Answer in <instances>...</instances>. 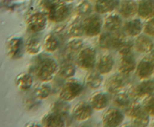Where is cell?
<instances>
[{
  "label": "cell",
  "mask_w": 154,
  "mask_h": 127,
  "mask_svg": "<svg viewBox=\"0 0 154 127\" xmlns=\"http://www.w3.org/2000/svg\"><path fill=\"white\" fill-rule=\"evenodd\" d=\"M43 6L48 18L53 22H62L69 14V7L61 0H45Z\"/></svg>",
  "instance_id": "6da1fadb"
},
{
  "label": "cell",
  "mask_w": 154,
  "mask_h": 127,
  "mask_svg": "<svg viewBox=\"0 0 154 127\" xmlns=\"http://www.w3.org/2000/svg\"><path fill=\"white\" fill-rule=\"evenodd\" d=\"M58 71V64L51 57H42L36 64L35 73L42 82H50Z\"/></svg>",
  "instance_id": "7a4b0ae2"
},
{
  "label": "cell",
  "mask_w": 154,
  "mask_h": 127,
  "mask_svg": "<svg viewBox=\"0 0 154 127\" xmlns=\"http://www.w3.org/2000/svg\"><path fill=\"white\" fill-rule=\"evenodd\" d=\"M83 87L78 81L70 79L63 85L60 91V98L64 101L73 100L81 94Z\"/></svg>",
  "instance_id": "3957f363"
},
{
  "label": "cell",
  "mask_w": 154,
  "mask_h": 127,
  "mask_svg": "<svg viewBox=\"0 0 154 127\" xmlns=\"http://www.w3.org/2000/svg\"><path fill=\"white\" fill-rule=\"evenodd\" d=\"M96 60V52L93 48L86 47L81 49L77 58V63L84 70H92Z\"/></svg>",
  "instance_id": "277c9868"
},
{
  "label": "cell",
  "mask_w": 154,
  "mask_h": 127,
  "mask_svg": "<svg viewBox=\"0 0 154 127\" xmlns=\"http://www.w3.org/2000/svg\"><path fill=\"white\" fill-rule=\"evenodd\" d=\"M83 24V29L86 35L95 37L100 34L102 26V21L97 15H92L84 19Z\"/></svg>",
  "instance_id": "5b68a950"
},
{
  "label": "cell",
  "mask_w": 154,
  "mask_h": 127,
  "mask_svg": "<svg viewBox=\"0 0 154 127\" xmlns=\"http://www.w3.org/2000/svg\"><path fill=\"white\" fill-rule=\"evenodd\" d=\"M153 94H154V82L151 80H144L131 88L129 95L133 98H141L149 97Z\"/></svg>",
  "instance_id": "8992f818"
},
{
  "label": "cell",
  "mask_w": 154,
  "mask_h": 127,
  "mask_svg": "<svg viewBox=\"0 0 154 127\" xmlns=\"http://www.w3.org/2000/svg\"><path fill=\"white\" fill-rule=\"evenodd\" d=\"M25 45L23 40L20 37H13L8 41L6 45L8 55L12 59H18L23 54Z\"/></svg>",
  "instance_id": "52a82bcc"
},
{
  "label": "cell",
  "mask_w": 154,
  "mask_h": 127,
  "mask_svg": "<svg viewBox=\"0 0 154 127\" xmlns=\"http://www.w3.org/2000/svg\"><path fill=\"white\" fill-rule=\"evenodd\" d=\"M124 120V116L120 110L111 108L107 110L102 116V122L105 126L116 127L120 126Z\"/></svg>",
  "instance_id": "ba28073f"
},
{
  "label": "cell",
  "mask_w": 154,
  "mask_h": 127,
  "mask_svg": "<svg viewBox=\"0 0 154 127\" xmlns=\"http://www.w3.org/2000/svg\"><path fill=\"white\" fill-rule=\"evenodd\" d=\"M154 73V55L143 58L137 66V75L141 79H147Z\"/></svg>",
  "instance_id": "9c48e42d"
},
{
  "label": "cell",
  "mask_w": 154,
  "mask_h": 127,
  "mask_svg": "<svg viewBox=\"0 0 154 127\" xmlns=\"http://www.w3.org/2000/svg\"><path fill=\"white\" fill-rule=\"evenodd\" d=\"M29 29L35 33L43 31L47 25V17L44 13L37 12L29 17L27 20Z\"/></svg>",
  "instance_id": "30bf717a"
},
{
  "label": "cell",
  "mask_w": 154,
  "mask_h": 127,
  "mask_svg": "<svg viewBox=\"0 0 154 127\" xmlns=\"http://www.w3.org/2000/svg\"><path fill=\"white\" fill-rule=\"evenodd\" d=\"M126 83V75L120 73V74L114 75L110 77L107 80L105 87L107 91L111 94H117L121 91Z\"/></svg>",
  "instance_id": "8fae6325"
},
{
  "label": "cell",
  "mask_w": 154,
  "mask_h": 127,
  "mask_svg": "<svg viewBox=\"0 0 154 127\" xmlns=\"http://www.w3.org/2000/svg\"><path fill=\"white\" fill-rule=\"evenodd\" d=\"M93 109L90 103L81 102L74 108L73 116L78 121L87 120L93 114Z\"/></svg>",
  "instance_id": "7c38bea8"
},
{
  "label": "cell",
  "mask_w": 154,
  "mask_h": 127,
  "mask_svg": "<svg viewBox=\"0 0 154 127\" xmlns=\"http://www.w3.org/2000/svg\"><path fill=\"white\" fill-rule=\"evenodd\" d=\"M135 67H136V63L132 53L122 55L119 64V70L120 73L127 76L135 70Z\"/></svg>",
  "instance_id": "4fadbf2b"
},
{
  "label": "cell",
  "mask_w": 154,
  "mask_h": 127,
  "mask_svg": "<svg viewBox=\"0 0 154 127\" xmlns=\"http://www.w3.org/2000/svg\"><path fill=\"white\" fill-rule=\"evenodd\" d=\"M42 125L48 127H63L65 126V121L63 116L53 111L44 116Z\"/></svg>",
  "instance_id": "5bb4252c"
},
{
  "label": "cell",
  "mask_w": 154,
  "mask_h": 127,
  "mask_svg": "<svg viewBox=\"0 0 154 127\" xmlns=\"http://www.w3.org/2000/svg\"><path fill=\"white\" fill-rule=\"evenodd\" d=\"M108 99L106 94L102 92H98L93 94L90 99V104L93 109L97 111L103 110L107 107Z\"/></svg>",
  "instance_id": "9a60e30c"
},
{
  "label": "cell",
  "mask_w": 154,
  "mask_h": 127,
  "mask_svg": "<svg viewBox=\"0 0 154 127\" xmlns=\"http://www.w3.org/2000/svg\"><path fill=\"white\" fill-rule=\"evenodd\" d=\"M138 13L141 17L150 19L154 16V1L153 0H142L138 4Z\"/></svg>",
  "instance_id": "2e32d148"
},
{
  "label": "cell",
  "mask_w": 154,
  "mask_h": 127,
  "mask_svg": "<svg viewBox=\"0 0 154 127\" xmlns=\"http://www.w3.org/2000/svg\"><path fill=\"white\" fill-rule=\"evenodd\" d=\"M114 58L109 54L102 55L97 63V70L101 74L110 73L114 67Z\"/></svg>",
  "instance_id": "e0dca14e"
},
{
  "label": "cell",
  "mask_w": 154,
  "mask_h": 127,
  "mask_svg": "<svg viewBox=\"0 0 154 127\" xmlns=\"http://www.w3.org/2000/svg\"><path fill=\"white\" fill-rule=\"evenodd\" d=\"M135 46L138 52L147 53L153 50L154 44L150 37L145 35H141L135 40Z\"/></svg>",
  "instance_id": "ac0fdd59"
},
{
  "label": "cell",
  "mask_w": 154,
  "mask_h": 127,
  "mask_svg": "<svg viewBox=\"0 0 154 127\" xmlns=\"http://www.w3.org/2000/svg\"><path fill=\"white\" fill-rule=\"evenodd\" d=\"M138 6L135 1L132 0H126L120 4V13L123 16L126 18L133 16L138 13Z\"/></svg>",
  "instance_id": "d6986e66"
},
{
  "label": "cell",
  "mask_w": 154,
  "mask_h": 127,
  "mask_svg": "<svg viewBox=\"0 0 154 127\" xmlns=\"http://www.w3.org/2000/svg\"><path fill=\"white\" fill-rule=\"evenodd\" d=\"M15 84L21 91H27L32 86L33 78L29 73H22L16 77Z\"/></svg>",
  "instance_id": "ffe728a7"
},
{
  "label": "cell",
  "mask_w": 154,
  "mask_h": 127,
  "mask_svg": "<svg viewBox=\"0 0 154 127\" xmlns=\"http://www.w3.org/2000/svg\"><path fill=\"white\" fill-rule=\"evenodd\" d=\"M117 4V0H98L95 7L99 13H106L114 10Z\"/></svg>",
  "instance_id": "44dd1931"
},
{
  "label": "cell",
  "mask_w": 154,
  "mask_h": 127,
  "mask_svg": "<svg viewBox=\"0 0 154 127\" xmlns=\"http://www.w3.org/2000/svg\"><path fill=\"white\" fill-rule=\"evenodd\" d=\"M125 29L128 34L132 36V37H135V36H138L141 34L143 29V25L139 19H135L129 21L126 24Z\"/></svg>",
  "instance_id": "7402d4cb"
},
{
  "label": "cell",
  "mask_w": 154,
  "mask_h": 127,
  "mask_svg": "<svg viewBox=\"0 0 154 127\" xmlns=\"http://www.w3.org/2000/svg\"><path fill=\"white\" fill-rule=\"evenodd\" d=\"M103 79L101 76V73H98L96 72H91L87 75L85 79L86 85L90 89H96L101 85Z\"/></svg>",
  "instance_id": "603a6c76"
},
{
  "label": "cell",
  "mask_w": 154,
  "mask_h": 127,
  "mask_svg": "<svg viewBox=\"0 0 154 127\" xmlns=\"http://www.w3.org/2000/svg\"><path fill=\"white\" fill-rule=\"evenodd\" d=\"M122 24L121 17L118 14H111L105 19V28L111 31H116L120 28Z\"/></svg>",
  "instance_id": "cb8c5ba5"
},
{
  "label": "cell",
  "mask_w": 154,
  "mask_h": 127,
  "mask_svg": "<svg viewBox=\"0 0 154 127\" xmlns=\"http://www.w3.org/2000/svg\"><path fill=\"white\" fill-rule=\"evenodd\" d=\"M41 43L36 37H32L27 40L25 43V49L29 54L36 55L41 50Z\"/></svg>",
  "instance_id": "d4e9b609"
},
{
  "label": "cell",
  "mask_w": 154,
  "mask_h": 127,
  "mask_svg": "<svg viewBox=\"0 0 154 127\" xmlns=\"http://www.w3.org/2000/svg\"><path fill=\"white\" fill-rule=\"evenodd\" d=\"M76 72V68L71 63H65L60 67L58 73L60 76L63 79H69L73 77Z\"/></svg>",
  "instance_id": "484cf974"
},
{
  "label": "cell",
  "mask_w": 154,
  "mask_h": 127,
  "mask_svg": "<svg viewBox=\"0 0 154 127\" xmlns=\"http://www.w3.org/2000/svg\"><path fill=\"white\" fill-rule=\"evenodd\" d=\"M68 102L64 101L63 100H60L54 103L52 107V111L61 116H66L69 111V105L68 104Z\"/></svg>",
  "instance_id": "4316f807"
},
{
  "label": "cell",
  "mask_w": 154,
  "mask_h": 127,
  "mask_svg": "<svg viewBox=\"0 0 154 127\" xmlns=\"http://www.w3.org/2000/svg\"><path fill=\"white\" fill-rule=\"evenodd\" d=\"M59 40L54 34H49L47 36L44 41V46L46 51L49 52H53L57 50L59 47Z\"/></svg>",
  "instance_id": "83f0119b"
},
{
  "label": "cell",
  "mask_w": 154,
  "mask_h": 127,
  "mask_svg": "<svg viewBox=\"0 0 154 127\" xmlns=\"http://www.w3.org/2000/svg\"><path fill=\"white\" fill-rule=\"evenodd\" d=\"M145 111L144 107L138 104V102H131L130 105L126 108V113L129 117L134 119L136 117L139 116L140 114Z\"/></svg>",
  "instance_id": "f1b7e54d"
},
{
  "label": "cell",
  "mask_w": 154,
  "mask_h": 127,
  "mask_svg": "<svg viewBox=\"0 0 154 127\" xmlns=\"http://www.w3.org/2000/svg\"><path fill=\"white\" fill-rule=\"evenodd\" d=\"M114 103L119 108H127L130 105V96L124 93H117Z\"/></svg>",
  "instance_id": "f546056e"
},
{
  "label": "cell",
  "mask_w": 154,
  "mask_h": 127,
  "mask_svg": "<svg viewBox=\"0 0 154 127\" xmlns=\"http://www.w3.org/2000/svg\"><path fill=\"white\" fill-rule=\"evenodd\" d=\"M35 94L37 98L45 100L48 98L51 94V88L48 84H42L35 89Z\"/></svg>",
  "instance_id": "4dcf8cb0"
},
{
  "label": "cell",
  "mask_w": 154,
  "mask_h": 127,
  "mask_svg": "<svg viewBox=\"0 0 154 127\" xmlns=\"http://www.w3.org/2000/svg\"><path fill=\"white\" fill-rule=\"evenodd\" d=\"M99 45L103 49L114 48V34L104 33L99 38Z\"/></svg>",
  "instance_id": "1f68e13d"
},
{
  "label": "cell",
  "mask_w": 154,
  "mask_h": 127,
  "mask_svg": "<svg viewBox=\"0 0 154 127\" xmlns=\"http://www.w3.org/2000/svg\"><path fill=\"white\" fill-rule=\"evenodd\" d=\"M149 116H150V115H149L147 112L144 111L141 114H140L139 116L134 118L133 126L140 127L147 126L148 125L149 122H150V117H149Z\"/></svg>",
  "instance_id": "d6a6232c"
},
{
  "label": "cell",
  "mask_w": 154,
  "mask_h": 127,
  "mask_svg": "<svg viewBox=\"0 0 154 127\" xmlns=\"http://www.w3.org/2000/svg\"><path fill=\"white\" fill-rule=\"evenodd\" d=\"M143 107L149 115L154 116V94L147 97L144 101Z\"/></svg>",
  "instance_id": "836d02e7"
},
{
  "label": "cell",
  "mask_w": 154,
  "mask_h": 127,
  "mask_svg": "<svg viewBox=\"0 0 154 127\" xmlns=\"http://www.w3.org/2000/svg\"><path fill=\"white\" fill-rule=\"evenodd\" d=\"M132 47H133V43L131 41H126L125 40L121 45L118 47V51L121 55H128L130 54L132 52Z\"/></svg>",
  "instance_id": "e575fe53"
},
{
  "label": "cell",
  "mask_w": 154,
  "mask_h": 127,
  "mask_svg": "<svg viewBox=\"0 0 154 127\" xmlns=\"http://www.w3.org/2000/svg\"><path fill=\"white\" fill-rule=\"evenodd\" d=\"M69 33L72 36L74 37H79L83 34H84V29H83L82 23H75L72 25V27L69 29Z\"/></svg>",
  "instance_id": "d590c367"
},
{
  "label": "cell",
  "mask_w": 154,
  "mask_h": 127,
  "mask_svg": "<svg viewBox=\"0 0 154 127\" xmlns=\"http://www.w3.org/2000/svg\"><path fill=\"white\" fill-rule=\"evenodd\" d=\"M83 46V41L80 39H75V40H72L68 43V48L70 51H74V52H76V51L80 50V49L82 48Z\"/></svg>",
  "instance_id": "8d00e7d4"
},
{
  "label": "cell",
  "mask_w": 154,
  "mask_h": 127,
  "mask_svg": "<svg viewBox=\"0 0 154 127\" xmlns=\"http://www.w3.org/2000/svg\"><path fill=\"white\" fill-rule=\"evenodd\" d=\"M91 5L90 3L87 1H83L81 4L78 5V13L81 15H86L88 14L90 11H91Z\"/></svg>",
  "instance_id": "74e56055"
},
{
  "label": "cell",
  "mask_w": 154,
  "mask_h": 127,
  "mask_svg": "<svg viewBox=\"0 0 154 127\" xmlns=\"http://www.w3.org/2000/svg\"><path fill=\"white\" fill-rule=\"evenodd\" d=\"M144 32L150 36H154V16L150 18L144 25Z\"/></svg>",
  "instance_id": "f35d334b"
},
{
  "label": "cell",
  "mask_w": 154,
  "mask_h": 127,
  "mask_svg": "<svg viewBox=\"0 0 154 127\" xmlns=\"http://www.w3.org/2000/svg\"><path fill=\"white\" fill-rule=\"evenodd\" d=\"M28 126H42V125H38V124H29Z\"/></svg>",
  "instance_id": "ab89813d"
},
{
  "label": "cell",
  "mask_w": 154,
  "mask_h": 127,
  "mask_svg": "<svg viewBox=\"0 0 154 127\" xmlns=\"http://www.w3.org/2000/svg\"><path fill=\"white\" fill-rule=\"evenodd\" d=\"M65 1H73V0H65Z\"/></svg>",
  "instance_id": "60d3db41"
},
{
  "label": "cell",
  "mask_w": 154,
  "mask_h": 127,
  "mask_svg": "<svg viewBox=\"0 0 154 127\" xmlns=\"http://www.w3.org/2000/svg\"><path fill=\"white\" fill-rule=\"evenodd\" d=\"M153 126H154V124H153Z\"/></svg>",
  "instance_id": "b9f144b4"
}]
</instances>
